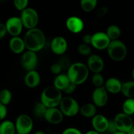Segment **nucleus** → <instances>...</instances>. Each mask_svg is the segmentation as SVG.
<instances>
[{"mask_svg": "<svg viewBox=\"0 0 134 134\" xmlns=\"http://www.w3.org/2000/svg\"><path fill=\"white\" fill-rule=\"evenodd\" d=\"M23 40L27 50L37 53L43 49L45 45L46 37L41 29L35 27L27 30Z\"/></svg>", "mask_w": 134, "mask_h": 134, "instance_id": "nucleus-1", "label": "nucleus"}, {"mask_svg": "<svg viewBox=\"0 0 134 134\" xmlns=\"http://www.w3.org/2000/svg\"><path fill=\"white\" fill-rule=\"evenodd\" d=\"M89 72L86 64L77 62L71 64L68 69L67 75L71 82L79 85L86 81L88 78Z\"/></svg>", "mask_w": 134, "mask_h": 134, "instance_id": "nucleus-2", "label": "nucleus"}, {"mask_svg": "<svg viewBox=\"0 0 134 134\" xmlns=\"http://www.w3.org/2000/svg\"><path fill=\"white\" fill-rule=\"evenodd\" d=\"M62 97L61 91L54 85H50L44 88L42 91L41 102L47 108L58 107Z\"/></svg>", "mask_w": 134, "mask_h": 134, "instance_id": "nucleus-3", "label": "nucleus"}, {"mask_svg": "<svg viewBox=\"0 0 134 134\" xmlns=\"http://www.w3.org/2000/svg\"><path fill=\"white\" fill-rule=\"evenodd\" d=\"M109 56L115 61H122L127 55V47L122 41L119 39L111 41L106 49Z\"/></svg>", "mask_w": 134, "mask_h": 134, "instance_id": "nucleus-4", "label": "nucleus"}, {"mask_svg": "<svg viewBox=\"0 0 134 134\" xmlns=\"http://www.w3.org/2000/svg\"><path fill=\"white\" fill-rule=\"evenodd\" d=\"M58 106L65 116L73 117L79 112L80 106L78 102L74 98L69 96L62 97Z\"/></svg>", "mask_w": 134, "mask_h": 134, "instance_id": "nucleus-5", "label": "nucleus"}, {"mask_svg": "<svg viewBox=\"0 0 134 134\" xmlns=\"http://www.w3.org/2000/svg\"><path fill=\"white\" fill-rule=\"evenodd\" d=\"M20 18L24 28L27 30L37 27L39 18L37 11L31 7H27L22 11Z\"/></svg>", "mask_w": 134, "mask_h": 134, "instance_id": "nucleus-6", "label": "nucleus"}, {"mask_svg": "<svg viewBox=\"0 0 134 134\" xmlns=\"http://www.w3.org/2000/svg\"><path fill=\"white\" fill-rule=\"evenodd\" d=\"M14 125L16 131L20 134H29L34 127L32 119L26 114H20L17 117Z\"/></svg>", "mask_w": 134, "mask_h": 134, "instance_id": "nucleus-7", "label": "nucleus"}, {"mask_svg": "<svg viewBox=\"0 0 134 134\" xmlns=\"http://www.w3.org/2000/svg\"><path fill=\"white\" fill-rule=\"evenodd\" d=\"M118 131L127 133L133 126V121L131 116L124 112L116 114L113 120Z\"/></svg>", "mask_w": 134, "mask_h": 134, "instance_id": "nucleus-8", "label": "nucleus"}, {"mask_svg": "<svg viewBox=\"0 0 134 134\" xmlns=\"http://www.w3.org/2000/svg\"><path fill=\"white\" fill-rule=\"evenodd\" d=\"M7 32L12 37L19 36L23 30V24L18 17H11L7 20L5 24Z\"/></svg>", "mask_w": 134, "mask_h": 134, "instance_id": "nucleus-9", "label": "nucleus"}, {"mask_svg": "<svg viewBox=\"0 0 134 134\" xmlns=\"http://www.w3.org/2000/svg\"><path fill=\"white\" fill-rule=\"evenodd\" d=\"M38 58L37 54L34 51H27L23 53L21 57V64L26 71L34 70L37 66Z\"/></svg>", "mask_w": 134, "mask_h": 134, "instance_id": "nucleus-10", "label": "nucleus"}, {"mask_svg": "<svg viewBox=\"0 0 134 134\" xmlns=\"http://www.w3.org/2000/svg\"><path fill=\"white\" fill-rule=\"evenodd\" d=\"M110 42L111 39L105 32H98L92 35L91 45L98 50L106 49Z\"/></svg>", "mask_w": 134, "mask_h": 134, "instance_id": "nucleus-11", "label": "nucleus"}, {"mask_svg": "<svg viewBox=\"0 0 134 134\" xmlns=\"http://www.w3.org/2000/svg\"><path fill=\"white\" fill-rule=\"evenodd\" d=\"M109 101L108 92L104 86L96 87L92 93L93 103L97 107L102 108L105 106Z\"/></svg>", "mask_w": 134, "mask_h": 134, "instance_id": "nucleus-12", "label": "nucleus"}, {"mask_svg": "<svg viewBox=\"0 0 134 134\" xmlns=\"http://www.w3.org/2000/svg\"><path fill=\"white\" fill-rule=\"evenodd\" d=\"M64 114L58 107L47 108L44 118L48 123L53 125H58L64 120Z\"/></svg>", "mask_w": 134, "mask_h": 134, "instance_id": "nucleus-13", "label": "nucleus"}, {"mask_svg": "<svg viewBox=\"0 0 134 134\" xmlns=\"http://www.w3.org/2000/svg\"><path fill=\"white\" fill-rule=\"evenodd\" d=\"M87 66L89 71L93 73H101L105 66L104 61L99 55L96 54L90 55L87 60Z\"/></svg>", "mask_w": 134, "mask_h": 134, "instance_id": "nucleus-14", "label": "nucleus"}, {"mask_svg": "<svg viewBox=\"0 0 134 134\" xmlns=\"http://www.w3.org/2000/svg\"><path fill=\"white\" fill-rule=\"evenodd\" d=\"M68 43L62 36H56L51 42V48L52 52L57 55H62L68 50Z\"/></svg>", "mask_w": 134, "mask_h": 134, "instance_id": "nucleus-15", "label": "nucleus"}, {"mask_svg": "<svg viewBox=\"0 0 134 134\" xmlns=\"http://www.w3.org/2000/svg\"><path fill=\"white\" fill-rule=\"evenodd\" d=\"M109 125V120L103 114H96L92 118V126L94 130L100 133L107 131Z\"/></svg>", "mask_w": 134, "mask_h": 134, "instance_id": "nucleus-16", "label": "nucleus"}, {"mask_svg": "<svg viewBox=\"0 0 134 134\" xmlns=\"http://www.w3.org/2000/svg\"><path fill=\"white\" fill-rule=\"evenodd\" d=\"M66 28L70 32L79 34L84 29V22L81 18L76 16H71L67 19L65 22Z\"/></svg>", "mask_w": 134, "mask_h": 134, "instance_id": "nucleus-17", "label": "nucleus"}, {"mask_svg": "<svg viewBox=\"0 0 134 134\" xmlns=\"http://www.w3.org/2000/svg\"><path fill=\"white\" fill-rule=\"evenodd\" d=\"M122 85V84L119 79L112 77L106 80L103 86L105 87L108 93H112V94H117L121 92Z\"/></svg>", "mask_w": 134, "mask_h": 134, "instance_id": "nucleus-18", "label": "nucleus"}, {"mask_svg": "<svg viewBox=\"0 0 134 134\" xmlns=\"http://www.w3.org/2000/svg\"><path fill=\"white\" fill-rule=\"evenodd\" d=\"M24 82L30 88H35L41 82V76L35 70L28 71L24 77Z\"/></svg>", "mask_w": 134, "mask_h": 134, "instance_id": "nucleus-19", "label": "nucleus"}, {"mask_svg": "<svg viewBox=\"0 0 134 134\" xmlns=\"http://www.w3.org/2000/svg\"><path fill=\"white\" fill-rule=\"evenodd\" d=\"M9 48L15 54L23 53L26 49L23 39L19 36L12 37L9 41Z\"/></svg>", "mask_w": 134, "mask_h": 134, "instance_id": "nucleus-20", "label": "nucleus"}, {"mask_svg": "<svg viewBox=\"0 0 134 134\" xmlns=\"http://www.w3.org/2000/svg\"><path fill=\"white\" fill-rule=\"evenodd\" d=\"M79 112L85 118H92L97 114V106L94 103L86 102L80 106Z\"/></svg>", "mask_w": 134, "mask_h": 134, "instance_id": "nucleus-21", "label": "nucleus"}, {"mask_svg": "<svg viewBox=\"0 0 134 134\" xmlns=\"http://www.w3.org/2000/svg\"><path fill=\"white\" fill-rule=\"evenodd\" d=\"M70 83L71 81L68 75L65 74H60L56 75V78L54 80L53 85L61 91H64V89L68 86Z\"/></svg>", "mask_w": 134, "mask_h": 134, "instance_id": "nucleus-22", "label": "nucleus"}, {"mask_svg": "<svg viewBox=\"0 0 134 134\" xmlns=\"http://www.w3.org/2000/svg\"><path fill=\"white\" fill-rule=\"evenodd\" d=\"M15 125L10 120H4L0 123V134H15Z\"/></svg>", "mask_w": 134, "mask_h": 134, "instance_id": "nucleus-23", "label": "nucleus"}, {"mask_svg": "<svg viewBox=\"0 0 134 134\" xmlns=\"http://www.w3.org/2000/svg\"><path fill=\"white\" fill-rule=\"evenodd\" d=\"M121 92L127 98L134 99V81H128L122 84Z\"/></svg>", "mask_w": 134, "mask_h": 134, "instance_id": "nucleus-24", "label": "nucleus"}, {"mask_svg": "<svg viewBox=\"0 0 134 134\" xmlns=\"http://www.w3.org/2000/svg\"><path fill=\"white\" fill-rule=\"evenodd\" d=\"M106 34L111 41L119 39L121 34V30L119 26L116 24L110 25L106 30Z\"/></svg>", "mask_w": 134, "mask_h": 134, "instance_id": "nucleus-25", "label": "nucleus"}, {"mask_svg": "<svg viewBox=\"0 0 134 134\" xmlns=\"http://www.w3.org/2000/svg\"><path fill=\"white\" fill-rule=\"evenodd\" d=\"M98 0H80V5L82 11L86 13L92 11L96 7Z\"/></svg>", "mask_w": 134, "mask_h": 134, "instance_id": "nucleus-26", "label": "nucleus"}, {"mask_svg": "<svg viewBox=\"0 0 134 134\" xmlns=\"http://www.w3.org/2000/svg\"><path fill=\"white\" fill-rule=\"evenodd\" d=\"M122 112L132 116L134 114V99L128 98L122 105Z\"/></svg>", "mask_w": 134, "mask_h": 134, "instance_id": "nucleus-27", "label": "nucleus"}, {"mask_svg": "<svg viewBox=\"0 0 134 134\" xmlns=\"http://www.w3.org/2000/svg\"><path fill=\"white\" fill-rule=\"evenodd\" d=\"M12 97V93L9 89H3L0 91V103L7 106L10 102Z\"/></svg>", "mask_w": 134, "mask_h": 134, "instance_id": "nucleus-28", "label": "nucleus"}, {"mask_svg": "<svg viewBox=\"0 0 134 134\" xmlns=\"http://www.w3.org/2000/svg\"><path fill=\"white\" fill-rule=\"evenodd\" d=\"M47 108L41 102H39L35 104L34 106V114L37 117H44V113L47 110Z\"/></svg>", "mask_w": 134, "mask_h": 134, "instance_id": "nucleus-29", "label": "nucleus"}, {"mask_svg": "<svg viewBox=\"0 0 134 134\" xmlns=\"http://www.w3.org/2000/svg\"><path fill=\"white\" fill-rule=\"evenodd\" d=\"M92 83L96 87H99L104 85L105 80L101 73H94L92 77Z\"/></svg>", "mask_w": 134, "mask_h": 134, "instance_id": "nucleus-30", "label": "nucleus"}, {"mask_svg": "<svg viewBox=\"0 0 134 134\" xmlns=\"http://www.w3.org/2000/svg\"><path fill=\"white\" fill-rule=\"evenodd\" d=\"M77 51L82 56H90L91 55L92 49L90 45L86 43H81L77 47Z\"/></svg>", "mask_w": 134, "mask_h": 134, "instance_id": "nucleus-31", "label": "nucleus"}, {"mask_svg": "<svg viewBox=\"0 0 134 134\" xmlns=\"http://www.w3.org/2000/svg\"><path fill=\"white\" fill-rule=\"evenodd\" d=\"M29 0H13V4L16 9L19 11H22L27 7Z\"/></svg>", "mask_w": 134, "mask_h": 134, "instance_id": "nucleus-32", "label": "nucleus"}, {"mask_svg": "<svg viewBox=\"0 0 134 134\" xmlns=\"http://www.w3.org/2000/svg\"><path fill=\"white\" fill-rule=\"evenodd\" d=\"M60 66H61L62 70H68L69 68L71 63V60L69 59L67 56H62L60 59H59L58 62Z\"/></svg>", "mask_w": 134, "mask_h": 134, "instance_id": "nucleus-33", "label": "nucleus"}, {"mask_svg": "<svg viewBox=\"0 0 134 134\" xmlns=\"http://www.w3.org/2000/svg\"><path fill=\"white\" fill-rule=\"evenodd\" d=\"M62 68L58 63H55L52 64L51 66V71L52 74L55 75H58L61 74Z\"/></svg>", "mask_w": 134, "mask_h": 134, "instance_id": "nucleus-34", "label": "nucleus"}, {"mask_svg": "<svg viewBox=\"0 0 134 134\" xmlns=\"http://www.w3.org/2000/svg\"><path fill=\"white\" fill-rule=\"evenodd\" d=\"M62 134H82L79 129L75 127H68L63 131Z\"/></svg>", "mask_w": 134, "mask_h": 134, "instance_id": "nucleus-35", "label": "nucleus"}, {"mask_svg": "<svg viewBox=\"0 0 134 134\" xmlns=\"http://www.w3.org/2000/svg\"><path fill=\"white\" fill-rule=\"evenodd\" d=\"M117 130H116V127L115 126V123L113 122V120H109V125L108 127H107V130L106 132L109 133L110 134H113L114 133L116 132Z\"/></svg>", "mask_w": 134, "mask_h": 134, "instance_id": "nucleus-36", "label": "nucleus"}, {"mask_svg": "<svg viewBox=\"0 0 134 134\" xmlns=\"http://www.w3.org/2000/svg\"><path fill=\"white\" fill-rule=\"evenodd\" d=\"M7 114V106L3 104L0 103V121L5 119Z\"/></svg>", "mask_w": 134, "mask_h": 134, "instance_id": "nucleus-37", "label": "nucleus"}, {"mask_svg": "<svg viewBox=\"0 0 134 134\" xmlns=\"http://www.w3.org/2000/svg\"><path fill=\"white\" fill-rule=\"evenodd\" d=\"M77 85H75V84H73V83L71 82L70 84L68 85V86L65 88L64 90V92H65L67 94H71L73 92L75 91V90L76 89V87H77Z\"/></svg>", "mask_w": 134, "mask_h": 134, "instance_id": "nucleus-38", "label": "nucleus"}, {"mask_svg": "<svg viewBox=\"0 0 134 134\" xmlns=\"http://www.w3.org/2000/svg\"><path fill=\"white\" fill-rule=\"evenodd\" d=\"M108 12V9L106 7H102L99 8L98 11V17H103Z\"/></svg>", "mask_w": 134, "mask_h": 134, "instance_id": "nucleus-39", "label": "nucleus"}, {"mask_svg": "<svg viewBox=\"0 0 134 134\" xmlns=\"http://www.w3.org/2000/svg\"><path fill=\"white\" fill-rule=\"evenodd\" d=\"M7 32L6 27H5V24L0 23V39H2L5 35H6Z\"/></svg>", "mask_w": 134, "mask_h": 134, "instance_id": "nucleus-40", "label": "nucleus"}, {"mask_svg": "<svg viewBox=\"0 0 134 134\" xmlns=\"http://www.w3.org/2000/svg\"><path fill=\"white\" fill-rule=\"evenodd\" d=\"M82 41L84 43H86L88 45H91L92 41V35L90 34H86L82 38Z\"/></svg>", "mask_w": 134, "mask_h": 134, "instance_id": "nucleus-41", "label": "nucleus"}, {"mask_svg": "<svg viewBox=\"0 0 134 134\" xmlns=\"http://www.w3.org/2000/svg\"><path fill=\"white\" fill-rule=\"evenodd\" d=\"M85 134H101L100 133L98 132V131H95V130H90V131H88L87 132L85 133Z\"/></svg>", "mask_w": 134, "mask_h": 134, "instance_id": "nucleus-42", "label": "nucleus"}, {"mask_svg": "<svg viewBox=\"0 0 134 134\" xmlns=\"http://www.w3.org/2000/svg\"><path fill=\"white\" fill-rule=\"evenodd\" d=\"M127 134H134V125L133 126V127L126 133Z\"/></svg>", "mask_w": 134, "mask_h": 134, "instance_id": "nucleus-43", "label": "nucleus"}, {"mask_svg": "<svg viewBox=\"0 0 134 134\" xmlns=\"http://www.w3.org/2000/svg\"><path fill=\"white\" fill-rule=\"evenodd\" d=\"M34 134H45V133L43 132V131H37Z\"/></svg>", "mask_w": 134, "mask_h": 134, "instance_id": "nucleus-44", "label": "nucleus"}, {"mask_svg": "<svg viewBox=\"0 0 134 134\" xmlns=\"http://www.w3.org/2000/svg\"><path fill=\"white\" fill-rule=\"evenodd\" d=\"M113 134H127L126 133H124V132H121V131H116V132L114 133Z\"/></svg>", "mask_w": 134, "mask_h": 134, "instance_id": "nucleus-45", "label": "nucleus"}, {"mask_svg": "<svg viewBox=\"0 0 134 134\" xmlns=\"http://www.w3.org/2000/svg\"><path fill=\"white\" fill-rule=\"evenodd\" d=\"M132 77H133V81H134V68H133V70H132Z\"/></svg>", "mask_w": 134, "mask_h": 134, "instance_id": "nucleus-46", "label": "nucleus"}, {"mask_svg": "<svg viewBox=\"0 0 134 134\" xmlns=\"http://www.w3.org/2000/svg\"><path fill=\"white\" fill-rule=\"evenodd\" d=\"M52 134H58V133H52Z\"/></svg>", "mask_w": 134, "mask_h": 134, "instance_id": "nucleus-47", "label": "nucleus"}, {"mask_svg": "<svg viewBox=\"0 0 134 134\" xmlns=\"http://www.w3.org/2000/svg\"><path fill=\"white\" fill-rule=\"evenodd\" d=\"M15 134H20V133H16Z\"/></svg>", "mask_w": 134, "mask_h": 134, "instance_id": "nucleus-48", "label": "nucleus"}]
</instances>
